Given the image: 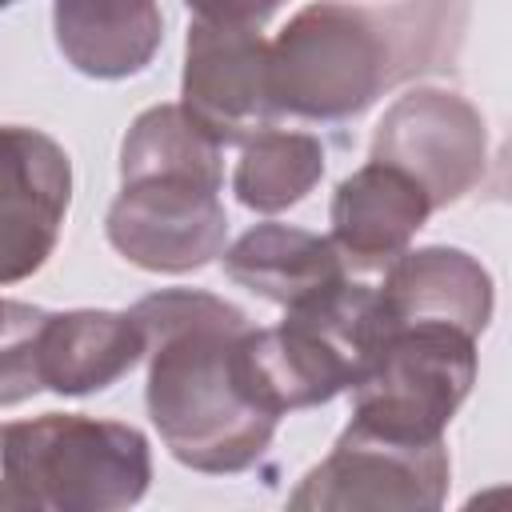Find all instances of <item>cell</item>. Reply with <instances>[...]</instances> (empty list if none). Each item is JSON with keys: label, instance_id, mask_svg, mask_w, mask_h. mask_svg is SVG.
Masks as SVG:
<instances>
[{"label": "cell", "instance_id": "cell-1", "mask_svg": "<svg viewBox=\"0 0 512 512\" xmlns=\"http://www.w3.org/2000/svg\"><path fill=\"white\" fill-rule=\"evenodd\" d=\"M128 312L144 332V404L172 460L204 476L248 472L280 420L252 400L240 372L252 328L244 308L200 288H160Z\"/></svg>", "mask_w": 512, "mask_h": 512}, {"label": "cell", "instance_id": "cell-2", "mask_svg": "<svg viewBox=\"0 0 512 512\" xmlns=\"http://www.w3.org/2000/svg\"><path fill=\"white\" fill-rule=\"evenodd\" d=\"M404 80H416V60L396 4L312 0L268 44L272 104L300 120H356Z\"/></svg>", "mask_w": 512, "mask_h": 512}, {"label": "cell", "instance_id": "cell-3", "mask_svg": "<svg viewBox=\"0 0 512 512\" xmlns=\"http://www.w3.org/2000/svg\"><path fill=\"white\" fill-rule=\"evenodd\" d=\"M148 480L152 448L132 424L84 412L0 424V512H120Z\"/></svg>", "mask_w": 512, "mask_h": 512}, {"label": "cell", "instance_id": "cell-4", "mask_svg": "<svg viewBox=\"0 0 512 512\" xmlns=\"http://www.w3.org/2000/svg\"><path fill=\"white\" fill-rule=\"evenodd\" d=\"M384 332L380 292L344 276L288 304L276 328H248L240 372L252 400L280 420L348 392L368 372Z\"/></svg>", "mask_w": 512, "mask_h": 512}, {"label": "cell", "instance_id": "cell-5", "mask_svg": "<svg viewBox=\"0 0 512 512\" xmlns=\"http://www.w3.org/2000/svg\"><path fill=\"white\" fill-rule=\"evenodd\" d=\"M472 384L476 336L436 320L388 324L368 372L348 388V424L404 444L444 440V428L468 400Z\"/></svg>", "mask_w": 512, "mask_h": 512}, {"label": "cell", "instance_id": "cell-6", "mask_svg": "<svg viewBox=\"0 0 512 512\" xmlns=\"http://www.w3.org/2000/svg\"><path fill=\"white\" fill-rule=\"evenodd\" d=\"M220 188L224 176L180 168L120 176V192L104 216L108 244L144 272H196L212 264L228 240Z\"/></svg>", "mask_w": 512, "mask_h": 512}, {"label": "cell", "instance_id": "cell-7", "mask_svg": "<svg viewBox=\"0 0 512 512\" xmlns=\"http://www.w3.org/2000/svg\"><path fill=\"white\" fill-rule=\"evenodd\" d=\"M452 484V460L444 440L404 444L348 424L332 452L304 472L292 488L288 508L296 512H356V508H400L436 512Z\"/></svg>", "mask_w": 512, "mask_h": 512}, {"label": "cell", "instance_id": "cell-8", "mask_svg": "<svg viewBox=\"0 0 512 512\" xmlns=\"http://www.w3.org/2000/svg\"><path fill=\"white\" fill-rule=\"evenodd\" d=\"M368 160L408 172L436 208L464 200L488 168V128L472 100L452 88H412L396 96L376 132Z\"/></svg>", "mask_w": 512, "mask_h": 512}, {"label": "cell", "instance_id": "cell-9", "mask_svg": "<svg viewBox=\"0 0 512 512\" xmlns=\"http://www.w3.org/2000/svg\"><path fill=\"white\" fill-rule=\"evenodd\" d=\"M180 108L216 140L244 144L280 112L268 84V40L260 28L192 20L184 36Z\"/></svg>", "mask_w": 512, "mask_h": 512}, {"label": "cell", "instance_id": "cell-10", "mask_svg": "<svg viewBox=\"0 0 512 512\" xmlns=\"http://www.w3.org/2000/svg\"><path fill=\"white\" fill-rule=\"evenodd\" d=\"M72 204V160L40 128L0 124V288L36 276Z\"/></svg>", "mask_w": 512, "mask_h": 512}, {"label": "cell", "instance_id": "cell-11", "mask_svg": "<svg viewBox=\"0 0 512 512\" xmlns=\"http://www.w3.org/2000/svg\"><path fill=\"white\" fill-rule=\"evenodd\" d=\"M432 216L428 192L396 164L368 160L344 176L328 208V240L344 268L384 272Z\"/></svg>", "mask_w": 512, "mask_h": 512}, {"label": "cell", "instance_id": "cell-12", "mask_svg": "<svg viewBox=\"0 0 512 512\" xmlns=\"http://www.w3.org/2000/svg\"><path fill=\"white\" fill-rule=\"evenodd\" d=\"M376 292L388 324L436 320L468 336H480L488 328L496 304L488 268L472 252L448 244L400 252L384 268V284Z\"/></svg>", "mask_w": 512, "mask_h": 512}, {"label": "cell", "instance_id": "cell-13", "mask_svg": "<svg viewBox=\"0 0 512 512\" xmlns=\"http://www.w3.org/2000/svg\"><path fill=\"white\" fill-rule=\"evenodd\" d=\"M144 360V332L132 312L72 308L44 312L36 332L40 388L56 396H92L124 380Z\"/></svg>", "mask_w": 512, "mask_h": 512}, {"label": "cell", "instance_id": "cell-14", "mask_svg": "<svg viewBox=\"0 0 512 512\" xmlns=\"http://www.w3.org/2000/svg\"><path fill=\"white\" fill-rule=\"evenodd\" d=\"M60 56L92 80H128L152 64L164 44L156 0H52Z\"/></svg>", "mask_w": 512, "mask_h": 512}, {"label": "cell", "instance_id": "cell-15", "mask_svg": "<svg viewBox=\"0 0 512 512\" xmlns=\"http://www.w3.org/2000/svg\"><path fill=\"white\" fill-rule=\"evenodd\" d=\"M220 256H224V272L240 288H248L260 300H272L280 308L348 276V268L328 236H316V232H304L292 224H272V220L248 228Z\"/></svg>", "mask_w": 512, "mask_h": 512}, {"label": "cell", "instance_id": "cell-16", "mask_svg": "<svg viewBox=\"0 0 512 512\" xmlns=\"http://www.w3.org/2000/svg\"><path fill=\"white\" fill-rule=\"evenodd\" d=\"M324 160V144L312 132H288L268 124L240 144L232 192L248 212H288L320 184Z\"/></svg>", "mask_w": 512, "mask_h": 512}, {"label": "cell", "instance_id": "cell-17", "mask_svg": "<svg viewBox=\"0 0 512 512\" xmlns=\"http://www.w3.org/2000/svg\"><path fill=\"white\" fill-rule=\"evenodd\" d=\"M44 308L20 304L12 300L4 332H0V408L20 404L40 388V372H36V332H40Z\"/></svg>", "mask_w": 512, "mask_h": 512}, {"label": "cell", "instance_id": "cell-18", "mask_svg": "<svg viewBox=\"0 0 512 512\" xmlns=\"http://www.w3.org/2000/svg\"><path fill=\"white\" fill-rule=\"evenodd\" d=\"M192 20L208 24H236V28H264L284 0H184Z\"/></svg>", "mask_w": 512, "mask_h": 512}, {"label": "cell", "instance_id": "cell-19", "mask_svg": "<svg viewBox=\"0 0 512 512\" xmlns=\"http://www.w3.org/2000/svg\"><path fill=\"white\" fill-rule=\"evenodd\" d=\"M12 4H16V0H0V8H12Z\"/></svg>", "mask_w": 512, "mask_h": 512}]
</instances>
